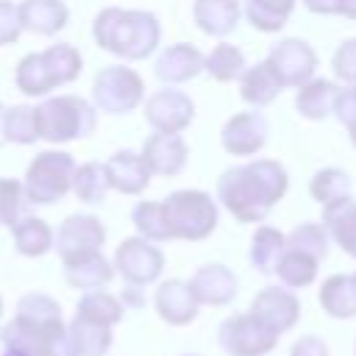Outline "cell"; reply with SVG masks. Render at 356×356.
<instances>
[{"mask_svg": "<svg viewBox=\"0 0 356 356\" xmlns=\"http://www.w3.org/2000/svg\"><path fill=\"white\" fill-rule=\"evenodd\" d=\"M203 64H206V56L195 44L175 42V44L161 50V56L156 61V78L161 83H170V86L186 83L203 72Z\"/></svg>", "mask_w": 356, "mask_h": 356, "instance_id": "17", "label": "cell"}, {"mask_svg": "<svg viewBox=\"0 0 356 356\" xmlns=\"http://www.w3.org/2000/svg\"><path fill=\"white\" fill-rule=\"evenodd\" d=\"M0 314H3V300H0Z\"/></svg>", "mask_w": 356, "mask_h": 356, "instance_id": "48", "label": "cell"}, {"mask_svg": "<svg viewBox=\"0 0 356 356\" xmlns=\"http://www.w3.org/2000/svg\"><path fill=\"white\" fill-rule=\"evenodd\" d=\"M64 275H67V284L70 286H78V289H100L103 284L111 281L114 275V264H108L103 259V253H89V256H81V259H72V261H64Z\"/></svg>", "mask_w": 356, "mask_h": 356, "instance_id": "26", "label": "cell"}, {"mask_svg": "<svg viewBox=\"0 0 356 356\" xmlns=\"http://www.w3.org/2000/svg\"><path fill=\"white\" fill-rule=\"evenodd\" d=\"M267 61L273 64V70L278 72L284 86H295V89L303 86L306 81H312L314 70H317L314 47L298 36H286V39L275 42L267 53Z\"/></svg>", "mask_w": 356, "mask_h": 356, "instance_id": "12", "label": "cell"}, {"mask_svg": "<svg viewBox=\"0 0 356 356\" xmlns=\"http://www.w3.org/2000/svg\"><path fill=\"white\" fill-rule=\"evenodd\" d=\"M19 17L25 31L39 36H56L67 25L70 8L64 6V0H22Z\"/></svg>", "mask_w": 356, "mask_h": 356, "instance_id": "23", "label": "cell"}, {"mask_svg": "<svg viewBox=\"0 0 356 356\" xmlns=\"http://www.w3.org/2000/svg\"><path fill=\"white\" fill-rule=\"evenodd\" d=\"M106 172H108V184L111 189L122 192V195H139L147 189L150 184V167L145 161L142 153L134 150H117L108 161H106Z\"/></svg>", "mask_w": 356, "mask_h": 356, "instance_id": "18", "label": "cell"}, {"mask_svg": "<svg viewBox=\"0 0 356 356\" xmlns=\"http://www.w3.org/2000/svg\"><path fill=\"white\" fill-rule=\"evenodd\" d=\"M111 184H108V172H106V164L100 161H86L75 170V178H72V192L81 203H103L106 195H108Z\"/></svg>", "mask_w": 356, "mask_h": 356, "instance_id": "32", "label": "cell"}, {"mask_svg": "<svg viewBox=\"0 0 356 356\" xmlns=\"http://www.w3.org/2000/svg\"><path fill=\"white\" fill-rule=\"evenodd\" d=\"M192 17L203 33L222 39L239 25L242 8H239V0H195Z\"/></svg>", "mask_w": 356, "mask_h": 356, "instance_id": "22", "label": "cell"}, {"mask_svg": "<svg viewBox=\"0 0 356 356\" xmlns=\"http://www.w3.org/2000/svg\"><path fill=\"white\" fill-rule=\"evenodd\" d=\"M286 189L289 175L275 159H253L248 164L228 167L217 178V200L239 222H261Z\"/></svg>", "mask_w": 356, "mask_h": 356, "instance_id": "2", "label": "cell"}, {"mask_svg": "<svg viewBox=\"0 0 356 356\" xmlns=\"http://www.w3.org/2000/svg\"><path fill=\"white\" fill-rule=\"evenodd\" d=\"M350 189H353V181L345 170L339 167H325V170H317L312 184H309V192L312 197L320 203V206H331L337 200H345L350 197Z\"/></svg>", "mask_w": 356, "mask_h": 356, "instance_id": "35", "label": "cell"}, {"mask_svg": "<svg viewBox=\"0 0 356 356\" xmlns=\"http://www.w3.org/2000/svg\"><path fill=\"white\" fill-rule=\"evenodd\" d=\"M295 3L298 0H245V17L256 31L275 33L289 22Z\"/></svg>", "mask_w": 356, "mask_h": 356, "instance_id": "30", "label": "cell"}, {"mask_svg": "<svg viewBox=\"0 0 356 356\" xmlns=\"http://www.w3.org/2000/svg\"><path fill=\"white\" fill-rule=\"evenodd\" d=\"M289 356H328V348L320 337H303L292 345V353Z\"/></svg>", "mask_w": 356, "mask_h": 356, "instance_id": "43", "label": "cell"}, {"mask_svg": "<svg viewBox=\"0 0 356 356\" xmlns=\"http://www.w3.org/2000/svg\"><path fill=\"white\" fill-rule=\"evenodd\" d=\"M284 81L278 78V72L273 70V64L264 58L253 67H248L239 78V95L245 103H250L253 108H264L270 106L281 92H284Z\"/></svg>", "mask_w": 356, "mask_h": 356, "instance_id": "21", "label": "cell"}, {"mask_svg": "<svg viewBox=\"0 0 356 356\" xmlns=\"http://www.w3.org/2000/svg\"><path fill=\"white\" fill-rule=\"evenodd\" d=\"M323 225H325L328 236L350 259H356V200L345 197L331 206H323Z\"/></svg>", "mask_w": 356, "mask_h": 356, "instance_id": "25", "label": "cell"}, {"mask_svg": "<svg viewBox=\"0 0 356 356\" xmlns=\"http://www.w3.org/2000/svg\"><path fill=\"white\" fill-rule=\"evenodd\" d=\"M142 156L150 167L153 175H164V178H175L184 172L186 161H189V145L184 142L181 134H150L142 145Z\"/></svg>", "mask_w": 356, "mask_h": 356, "instance_id": "15", "label": "cell"}, {"mask_svg": "<svg viewBox=\"0 0 356 356\" xmlns=\"http://www.w3.org/2000/svg\"><path fill=\"white\" fill-rule=\"evenodd\" d=\"M39 114V136L50 145H64L75 139H86L97 125L95 103L78 95H56L36 106Z\"/></svg>", "mask_w": 356, "mask_h": 356, "instance_id": "5", "label": "cell"}, {"mask_svg": "<svg viewBox=\"0 0 356 356\" xmlns=\"http://www.w3.org/2000/svg\"><path fill=\"white\" fill-rule=\"evenodd\" d=\"M22 17H19V6H14L11 0H0V47L14 44L22 33Z\"/></svg>", "mask_w": 356, "mask_h": 356, "instance_id": "42", "label": "cell"}, {"mask_svg": "<svg viewBox=\"0 0 356 356\" xmlns=\"http://www.w3.org/2000/svg\"><path fill=\"white\" fill-rule=\"evenodd\" d=\"M145 100V81L134 67H103L92 81V103L106 114H128Z\"/></svg>", "mask_w": 356, "mask_h": 356, "instance_id": "8", "label": "cell"}, {"mask_svg": "<svg viewBox=\"0 0 356 356\" xmlns=\"http://www.w3.org/2000/svg\"><path fill=\"white\" fill-rule=\"evenodd\" d=\"M267 117L261 111H236L220 131V145L231 156H256L267 145Z\"/></svg>", "mask_w": 356, "mask_h": 356, "instance_id": "14", "label": "cell"}, {"mask_svg": "<svg viewBox=\"0 0 356 356\" xmlns=\"http://www.w3.org/2000/svg\"><path fill=\"white\" fill-rule=\"evenodd\" d=\"M317 259L303 253V250H295V248H286L284 256L278 259V267H275V275L281 278L284 286L289 289H300V286H309L314 278H317Z\"/></svg>", "mask_w": 356, "mask_h": 356, "instance_id": "33", "label": "cell"}, {"mask_svg": "<svg viewBox=\"0 0 356 356\" xmlns=\"http://www.w3.org/2000/svg\"><path fill=\"white\" fill-rule=\"evenodd\" d=\"M156 312L161 320H167L170 325H186L197 317V298L189 286V281H178V278H170L159 286L156 292Z\"/></svg>", "mask_w": 356, "mask_h": 356, "instance_id": "19", "label": "cell"}, {"mask_svg": "<svg viewBox=\"0 0 356 356\" xmlns=\"http://www.w3.org/2000/svg\"><path fill=\"white\" fill-rule=\"evenodd\" d=\"M75 159L64 150H42L33 156V161L25 170V197L28 203L36 206H50L67 197L72 192V178H75Z\"/></svg>", "mask_w": 356, "mask_h": 356, "instance_id": "7", "label": "cell"}, {"mask_svg": "<svg viewBox=\"0 0 356 356\" xmlns=\"http://www.w3.org/2000/svg\"><path fill=\"white\" fill-rule=\"evenodd\" d=\"M331 70H334L337 81L356 83V36L339 42V47L331 56Z\"/></svg>", "mask_w": 356, "mask_h": 356, "instance_id": "40", "label": "cell"}, {"mask_svg": "<svg viewBox=\"0 0 356 356\" xmlns=\"http://www.w3.org/2000/svg\"><path fill=\"white\" fill-rule=\"evenodd\" d=\"M8 142V136H6V106L0 103V147Z\"/></svg>", "mask_w": 356, "mask_h": 356, "instance_id": "47", "label": "cell"}, {"mask_svg": "<svg viewBox=\"0 0 356 356\" xmlns=\"http://www.w3.org/2000/svg\"><path fill=\"white\" fill-rule=\"evenodd\" d=\"M145 120L153 131L181 134L195 120V103L181 89H156L145 100Z\"/></svg>", "mask_w": 356, "mask_h": 356, "instance_id": "13", "label": "cell"}, {"mask_svg": "<svg viewBox=\"0 0 356 356\" xmlns=\"http://www.w3.org/2000/svg\"><path fill=\"white\" fill-rule=\"evenodd\" d=\"M131 220H134L139 236H145V239H150V242H164V239H170L161 200H139V203L134 206Z\"/></svg>", "mask_w": 356, "mask_h": 356, "instance_id": "38", "label": "cell"}, {"mask_svg": "<svg viewBox=\"0 0 356 356\" xmlns=\"http://www.w3.org/2000/svg\"><path fill=\"white\" fill-rule=\"evenodd\" d=\"M334 114L345 125V131L356 147V83H345V89H339L337 103H334Z\"/></svg>", "mask_w": 356, "mask_h": 356, "instance_id": "41", "label": "cell"}, {"mask_svg": "<svg viewBox=\"0 0 356 356\" xmlns=\"http://www.w3.org/2000/svg\"><path fill=\"white\" fill-rule=\"evenodd\" d=\"M220 345L231 356H264L273 350L278 334L270 331L261 320H256L250 312L248 314H234L220 325L217 334Z\"/></svg>", "mask_w": 356, "mask_h": 356, "instance_id": "9", "label": "cell"}, {"mask_svg": "<svg viewBox=\"0 0 356 356\" xmlns=\"http://www.w3.org/2000/svg\"><path fill=\"white\" fill-rule=\"evenodd\" d=\"M114 267L117 273L134 284V286H145L153 284L161 270H164V253L145 236H131L122 239L114 250Z\"/></svg>", "mask_w": 356, "mask_h": 356, "instance_id": "10", "label": "cell"}, {"mask_svg": "<svg viewBox=\"0 0 356 356\" xmlns=\"http://www.w3.org/2000/svg\"><path fill=\"white\" fill-rule=\"evenodd\" d=\"M3 356H78L61 309L42 292H28L17 303V314L0 331Z\"/></svg>", "mask_w": 356, "mask_h": 356, "instance_id": "1", "label": "cell"}, {"mask_svg": "<svg viewBox=\"0 0 356 356\" xmlns=\"http://www.w3.org/2000/svg\"><path fill=\"white\" fill-rule=\"evenodd\" d=\"M122 300H128L131 306H142L145 303V298L139 295V286H134V284H128V289L122 292Z\"/></svg>", "mask_w": 356, "mask_h": 356, "instance_id": "45", "label": "cell"}, {"mask_svg": "<svg viewBox=\"0 0 356 356\" xmlns=\"http://www.w3.org/2000/svg\"><path fill=\"white\" fill-rule=\"evenodd\" d=\"M189 286H192L197 303L225 306L236 295V275L225 264H206L189 278Z\"/></svg>", "mask_w": 356, "mask_h": 356, "instance_id": "20", "label": "cell"}, {"mask_svg": "<svg viewBox=\"0 0 356 356\" xmlns=\"http://www.w3.org/2000/svg\"><path fill=\"white\" fill-rule=\"evenodd\" d=\"M106 242V228L95 214H70L56 231V253L64 261L97 253Z\"/></svg>", "mask_w": 356, "mask_h": 356, "instance_id": "11", "label": "cell"}, {"mask_svg": "<svg viewBox=\"0 0 356 356\" xmlns=\"http://www.w3.org/2000/svg\"><path fill=\"white\" fill-rule=\"evenodd\" d=\"M203 70H206L214 81H220V83L236 81V78H242V72L248 70L245 53H242L236 44H231V42H220V44H214L211 53L206 56Z\"/></svg>", "mask_w": 356, "mask_h": 356, "instance_id": "34", "label": "cell"}, {"mask_svg": "<svg viewBox=\"0 0 356 356\" xmlns=\"http://www.w3.org/2000/svg\"><path fill=\"white\" fill-rule=\"evenodd\" d=\"M320 306L331 317H356V275H331L320 286Z\"/></svg>", "mask_w": 356, "mask_h": 356, "instance_id": "27", "label": "cell"}, {"mask_svg": "<svg viewBox=\"0 0 356 356\" xmlns=\"http://www.w3.org/2000/svg\"><path fill=\"white\" fill-rule=\"evenodd\" d=\"M11 234H14V248H17L22 256H31V259L44 256V253L56 245L50 225H47L42 217H33V214H25V217L11 228Z\"/></svg>", "mask_w": 356, "mask_h": 356, "instance_id": "28", "label": "cell"}, {"mask_svg": "<svg viewBox=\"0 0 356 356\" xmlns=\"http://www.w3.org/2000/svg\"><path fill=\"white\" fill-rule=\"evenodd\" d=\"M250 314L256 320H261L270 331L275 334H284L289 331L298 317H300V303L298 298L289 292V289H281V286H264L253 303H250Z\"/></svg>", "mask_w": 356, "mask_h": 356, "instance_id": "16", "label": "cell"}, {"mask_svg": "<svg viewBox=\"0 0 356 356\" xmlns=\"http://www.w3.org/2000/svg\"><path fill=\"white\" fill-rule=\"evenodd\" d=\"M6 136L14 145H33L39 136L36 106H11L6 108Z\"/></svg>", "mask_w": 356, "mask_h": 356, "instance_id": "36", "label": "cell"}, {"mask_svg": "<svg viewBox=\"0 0 356 356\" xmlns=\"http://www.w3.org/2000/svg\"><path fill=\"white\" fill-rule=\"evenodd\" d=\"M92 36L106 53H114L125 61H142L159 47L161 25L150 11L108 6L95 17Z\"/></svg>", "mask_w": 356, "mask_h": 356, "instance_id": "3", "label": "cell"}, {"mask_svg": "<svg viewBox=\"0 0 356 356\" xmlns=\"http://www.w3.org/2000/svg\"><path fill=\"white\" fill-rule=\"evenodd\" d=\"M284 250H286V236L273 225H261L250 239V264L259 273H275Z\"/></svg>", "mask_w": 356, "mask_h": 356, "instance_id": "31", "label": "cell"}, {"mask_svg": "<svg viewBox=\"0 0 356 356\" xmlns=\"http://www.w3.org/2000/svg\"><path fill=\"white\" fill-rule=\"evenodd\" d=\"M70 339L78 356H103L111 345V325L95 323L89 317L75 314V320L70 323Z\"/></svg>", "mask_w": 356, "mask_h": 356, "instance_id": "29", "label": "cell"}, {"mask_svg": "<svg viewBox=\"0 0 356 356\" xmlns=\"http://www.w3.org/2000/svg\"><path fill=\"white\" fill-rule=\"evenodd\" d=\"M328 239L331 236H328L323 222H300L286 234V248L303 250V253L314 256L317 261H323L328 253Z\"/></svg>", "mask_w": 356, "mask_h": 356, "instance_id": "39", "label": "cell"}, {"mask_svg": "<svg viewBox=\"0 0 356 356\" xmlns=\"http://www.w3.org/2000/svg\"><path fill=\"white\" fill-rule=\"evenodd\" d=\"M81 67H83L81 53L72 44L58 42V44H50L47 50L22 56L17 64L14 81L22 95L42 97L64 83H72L81 75Z\"/></svg>", "mask_w": 356, "mask_h": 356, "instance_id": "4", "label": "cell"}, {"mask_svg": "<svg viewBox=\"0 0 356 356\" xmlns=\"http://www.w3.org/2000/svg\"><path fill=\"white\" fill-rule=\"evenodd\" d=\"M339 86L334 81L325 78H312L303 86H298L295 92V108L300 117L306 120H325L328 114H334V103H337Z\"/></svg>", "mask_w": 356, "mask_h": 356, "instance_id": "24", "label": "cell"}, {"mask_svg": "<svg viewBox=\"0 0 356 356\" xmlns=\"http://www.w3.org/2000/svg\"><path fill=\"white\" fill-rule=\"evenodd\" d=\"M75 314L89 317V320L103 323V325H114V323L122 320V303H120L114 295H108V292L92 289V292H86V295L78 300Z\"/></svg>", "mask_w": 356, "mask_h": 356, "instance_id": "37", "label": "cell"}, {"mask_svg": "<svg viewBox=\"0 0 356 356\" xmlns=\"http://www.w3.org/2000/svg\"><path fill=\"white\" fill-rule=\"evenodd\" d=\"M303 6L312 14H339V0H303Z\"/></svg>", "mask_w": 356, "mask_h": 356, "instance_id": "44", "label": "cell"}, {"mask_svg": "<svg viewBox=\"0 0 356 356\" xmlns=\"http://www.w3.org/2000/svg\"><path fill=\"white\" fill-rule=\"evenodd\" d=\"M339 17L356 19V0H339Z\"/></svg>", "mask_w": 356, "mask_h": 356, "instance_id": "46", "label": "cell"}, {"mask_svg": "<svg viewBox=\"0 0 356 356\" xmlns=\"http://www.w3.org/2000/svg\"><path fill=\"white\" fill-rule=\"evenodd\" d=\"M170 239L200 242L217 228V203L203 189H178L161 200Z\"/></svg>", "mask_w": 356, "mask_h": 356, "instance_id": "6", "label": "cell"}]
</instances>
